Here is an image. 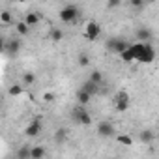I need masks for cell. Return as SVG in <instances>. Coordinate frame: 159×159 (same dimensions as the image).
Listing matches in <instances>:
<instances>
[{"mask_svg": "<svg viewBox=\"0 0 159 159\" xmlns=\"http://www.w3.org/2000/svg\"><path fill=\"white\" fill-rule=\"evenodd\" d=\"M144 47H146V43H144V41H135L133 45H129V47L120 54V58H122L124 62H137V60L142 56Z\"/></svg>", "mask_w": 159, "mask_h": 159, "instance_id": "cell-1", "label": "cell"}, {"mask_svg": "<svg viewBox=\"0 0 159 159\" xmlns=\"http://www.w3.org/2000/svg\"><path fill=\"white\" fill-rule=\"evenodd\" d=\"M79 15H81V10H79L75 4H67V6H64V8L58 11L60 21H62V23H66V25L75 23V21L79 19Z\"/></svg>", "mask_w": 159, "mask_h": 159, "instance_id": "cell-2", "label": "cell"}, {"mask_svg": "<svg viewBox=\"0 0 159 159\" xmlns=\"http://www.w3.org/2000/svg\"><path fill=\"white\" fill-rule=\"evenodd\" d=\"M71 118H73V122L79 124V125H92V114L84 109V105H79L77 109H73Z\"/></svg>", "mask_w": 159, "mask_h": 159, "instance_id": "cell-3", "label": "cell"}, {"mask_svg": "<svg viewBox=\"0 0 159 159\" xmlns=\"http://www.w3.org/2000/svg\"><path fill=\"white\" fill-rule=\"evenodd\" d=\"M127 41L124 38H109L107 39V51L109 52H114V54H122L125 49H127Z\"/></svg>", "mask_w": 159, "mask_h": 159, "instance_id": "cell-4", "label": "cell"}, {"mask_svg": "<svg viewBox=\"0 0 159 159\" xmlns=\"http://www.w3.org/2000/svg\"><path fill=\"white\" fill-rule=\"evenodd\" d=\"M114 107L120 112H125L129 109V96H127V92H124V90L116 92V96H114Z\"/></svg>", "mask_w": 159, "mask_h": 159, "instance_id": "cell-5", "label": "cell"}, {"mask_svg": "<svg viewBox=\"0 0 159 159\" xmlns=\"http://www.w3.org/2000/svg\"><path fill=\"white\" fill-rule=\"evenodd\" d=\"M99 34H101V26H99V23L90 21V23L86 25V28H84V36H86V39L96 41V39L99 38Z\"/></svg>", "mask_w": 159, "mask_h": 159, "instance_id": "cell-6", "label": "cell"}, {"mask_svg": "<svg viewBox=\"0 0 159 159\" xmlns=\"http://www.w3.org/2000/svg\"><path fill=\"white\" fill-rule=\"evenodd\" d=\"M41 129H43V122H41L39 118H36V120H32V122L26 125L25 135H26L28 139H34V137H38V135L41 133Z\"/></svg>", "mask_w": 159, "mask_h": 159, "instance_id": "cell-7", "label": "cell"}, {"mask_svg": "<svg viewBox=\"0 0 159 159\" xmlns=\"http://www.w3.org/2000/svg\"><path fill=\"white\" fill-rule=\"evenodd\" d=\"M155 56H157V52H155V49H153V45L150 43V41H146V47H144V52H142V56L137 60V62H140V64H152L153 60H155Z\"/></svg>", "mask_w": 159, "mask_h": 159, "instance_id": "cell-8", "label": "cell"}, {"mask_svg": "<svg viewBox=\"0 0 159 159\" xmlns=\"http://www.w3.org/2000/svg\"><path fill=\"white\" fill-rule=\"evenodd\" d=\"M116 131H114V125L111 124V122H99L98 124V135L99 137H105V139H109V137H112Z\"/></svg>", "mask_w": 159, "mask_h": 159, "instance_id": "cell-9", "label": "cell"}, {"mask_svg": "<svg viewBox=\"0 0 159 159\" xmlns=\"http://www.w3.org/2000/svg\"><path fill=\"white\" fill-rule=\"evenodd\" d=\"M19 51H21V39H8L6 41L4 52L8 56H15V54H19Z\"/></svg>", "mask_w": 159, "mask_h": 159, "instance_id": "cell-10", "label": "cell"}, {"mask_svg": "<svg viewBox=\"0 0 159 159\" xmlns=\"http://www.w3.org/2000/svg\"><path fill=\"white\" fill-rule=\"evenodd\" d=\"M135 39L137 41H150L152 39V30L150 28H146V26H140V28H137L135 30Z\"/></svg>", "mask_w": 159, "mask_h": 159, "instance_id": "cell-11", "label": "cell"}, {"mask_svg": "<svg viewBox=\"0 0 159 159\" xmlns=\"http://www.w3.org/2000/svg\"><path fill=\"white\" fill-rule=\"evenodd\" d=\"M92 94L90 92H86V90H83V88H79V92H77V101H79V105H88L90 101H92Z\"/></svg>", "mask_w": 159, "mask_h": 159, "instance_id": "cell-12", "label": "cell"}, {"mask_svg": "<svg viewBox=\"0 0 159 159\" xmlns=\"http://www.w3.org/2000/svg\"><path fill=\"white\" fill-rule=\"evenodd\" d=\"M153 139H155V133H153L152 129H142V131L139 133V140H140L142 144H152Z\"/></svg>", "mask_w": 159, "mask_h": 159, "instance_id": "cell-13", "label": "cell"}, {"mask_svg": "<svg viewBox=\"0 0 159 159\" xmlns=\"http://www.w3.org/2000/svg\"><path fill=\"white\" fill-rule=\"evenodd\" d=\"M30 28H32V26H30L26 21H17V23H15V32H17L19 36H23V38L30 34Z\"/></svg>", "mask_w": 159, "mask_h": 159, "instance_id": "cell-14", "label": "cell"}, {"mask_svg": "<svg viewBox=\"0 0 159 159\" xmlns=\"http://www.w3.org/2000/svg\"><path fill=\"white\" fill-rule=\"evenodd\" d=\"M30 152H32L30 144H25V146H21V148L17 150L15 157H17V159H30Z\"/></svg>", "mask_w": 159, "mask_h": 159, "instance_id": "cell-15", "label": "cell"}, {"mask_svg": "<svg viewBox=\"0 0 159 159\" xmlns=\"http://www.w3.org/2000/svg\"><path fill=\"white\" fill-rule=\"evenodd\" d=\"M47 155V150L43 146H32V152H30V159H41Z\"/></svg>", "mask_w": 159, "mask_h": 159, "instance_id": "cell-16", "label": "cell"}, {"mask_svg": "<svg viewBox=\"0 0 159 159\" xmlns=\"http://www.w3.org/2000/svg\"><path fill=\"white\" fill-rule=\"evenodd\" d=\"M21 83H23L25 86H30V84H34V83H36V75H34L32 71H26V73H23Z\"/></svg>", "mask_w": 159, "mask_h": 159, "instance_id": "cell-17", "label": "cell"}, {"mask_svg": "<svg viewBox=\"0 0 159 159\" xmlns=\"http://www.w3.org/2000/svg\"><path fill=\"white\" fill-rule=\"evenodd\" d=\"M77 62H79V66H81V67H88L90 66V54L88 52H79Z\"/></svg>", "mask_w": 159, "mask_h": 159, "instance_id": "cell-18", "label": "cell"}, {"mask_svg": "<svg viewBox=\"0 0 159 159\" xmlns=\"http://www.w3.org/2000/svg\"><path fill=\"white\" fill-rule=\"evenodd\" d=\"M81 88H83V90H86V92H90L92 96H96V94H98V88H99V84H96V83H92V81H90V79H88V81H86V83H84V84H83Z\"/></svg>", "mask_w": 159, "mask_h": 159, "instance_id": "cell-19", "label": "cell"}, {"mask_svg": "<svg viewBox=\"0 0 159 159\" xmlns=\"http://www.w3.org/2000/svg\"><path fill=\"white\" fill-rule=\"evenodd\" d=\"M49 39H51V41H54V43H58V41H62V39H64V32H62L60 28H52V30H51V34H49Z\"/></svg>", "mask_w": 159, "mask_h": 159, "instance_id": "cell-20", "label": "cell"}, {"mask_svg": "<svg viewBox=\"0 0 159 159\" xmlns=\"http://www.w3.org/2000/svg\"><path fill=\"white\" fill-rule=\"evenodd\" d=\"M66 139H67V131H66L64 127L56 129V133H54V140H56V144H64Z\"/></svg>", "mask_w": 159, "mask_h": 159, "instance_id": "cell-21", "label": "cell"}, {"mask_svg": "<svg viewBox=\"0 0 159 159\" xmlns=\"http://www.w3.org/2000/svg\"><path fill=\"white\" fill-rule=\"evenodd\" d=\"M25 21H26L30 26H38V25H39V15H38V13H34V11H30V13H26Z\"/></svg>", "mask_w": 159, "mask_h": 159, "instance_id": "cell-22", "label": "cell"}, {"mask_svg": "<svg viewBox=\"0 0 159 159\" xmlns=\"http://www.w3.org/2000/svg\"><path fill=\"white\" fill-rule=\"evenodd\" d=\"M23 86H25L23 83H21V84H11V86L8 88V94H10L11 98H17V96L23 94Z\"/></svg>", "mask_w": 159, "mask_h": 159, "instance_id": "cell-23", "label": "cell"}, {"mask_svg": "<svg viewBox=\"0 0 159 159\" xmlns=\"http://www.w3.org/2000/svg\"><path fill=\"white\" fill-rule=\"evenodd\" d=\"M88 79H90L92 83H96V84H101V83H103V75H101V71H98V69H92Z\"/></svg>", "mask_w": 159, "mask_h": 159, "instance_id": "cell-24", "label": "cell"}, {"mask_svg": "<svg viewBox=\"0 0 159 159\" xmlns=\"http://www.w3.org/2000/svg\"><path fill=\"white\" fill-rule=\"evenodd\" d=\"M0 21H2V25H11L13 23V17H11V13L8 10H4L2 13H0Z\"/></svg>", "mask_w": 159, "mask_h": 159, "instance_id": "cell-25", "label": "cell"}, {"mask_svg": "<svg viewBox=\"0 0 159 159\" xmlns=\"http://www.w3.org/2000/svg\"><path fill=\"white\" fill-rule=\"evenodd\" d=\"M129 4H131V8H133L135 11H142L146 0H129Z\"/></svg>", "mask_w": 159, "mask_h": 159, "instance_id": "cell-26", "label": "cell"}, {"mask_svg": "<svg viewBox=\"0 0 159 159\" xmlns=\"http://www.w3.org/2000/svg\"><path fill=\"white\" fill-rule=\"evenodd\" d=\"M116 140H118L120 144H124V146H131V144H133V139H131L129 135H118Z\"/></svg>", "mask_w": 159, "mask_h": 159, "instance_id": "cell-27", "label": "cell"}, {"mask_svg": "<svg viewBox=\"0 0 159 159\" xmlns=\"http://www.w3.org/2000/svg\"><path fill=\"white\" fill-rule=\"evenodd\" d=\"M120 4H122V0H107L109 10H116V8H120Z\"/></svg>", "mask_w": 159, "mask_h": 159, "instance_id": "cell-28", "label": "cell"}, {"mask_svg": "<svg viewBox=\"0 0 159 159\" xmlns=\"http://www.w3.org/2000/svg\"><path fill=\"white\" fill-rule=\"evenodd\" d=\"M43 99H45L47 103H52V101H54V94H52V92H45V94H43Z\"/></svg>", "mask_w": 159, "mask_h": 159, "instance_id": "cell-29", "label": "cell"}, {"mask_svg": "<svg viewBox=\"0 0 159 159\" xmlns=\"http://www.w3.org/2000/svg\"><path fill=\"white\" fill-rule=\"evenodd\" d=\"M13 2H17V4H25V2H30V0H13Z\"/></svg>", "mask_w": 159, "mask_h": 159, "instance_id": "cell-30", "label": "cell"}, {"mask_svg": "<svg viewBox=\"0 0 159 159\" xmlns=\"http://www.w3.org/2000/svg\"><path fill=\"white\" fill-rule=\"evenodd\" d=\"M146 2H148V4H153V2H155V0H146Z\"/></svg>", "mask_w": 159, "mask_h": 159, "instance_id": "cell-31", "label": "cell"}, {"mask_svg": "<svg viewBox=\"0 0 159 159\" xmlns=\"http://www.w3.org/2000/svg\"><path fill=\"white\" fill-rule=\"evenodd\" d=\"M157 139H159V133H157Z\"/></svg>", "mask_w": 159, "mask_h": 159, "instance_id": "cell-32", "label": "cell"}]
</instances>
